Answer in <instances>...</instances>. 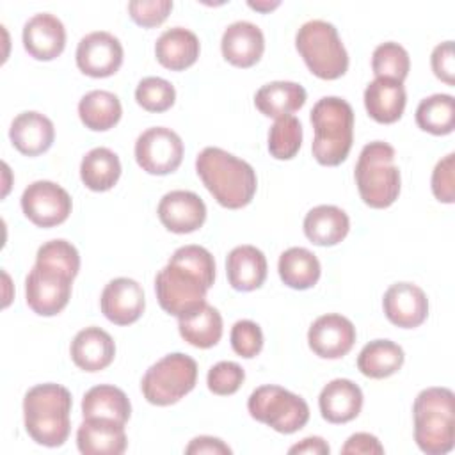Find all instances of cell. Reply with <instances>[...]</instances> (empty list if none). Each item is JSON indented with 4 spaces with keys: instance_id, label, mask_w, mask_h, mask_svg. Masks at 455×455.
Here are the masks:
<instances>
[{
    "instance_id": "7c38bea8",
    "label": "cell",
    "mask_w": 455,
    "mask_h": 455,
    "mask_svg": "<svg viewBox=\"0 0 455 455\" xmlns=\"http://www.w3.org/2000/svg\"><path fill=\"white\" fill-rule=\"evenodd\" d=\"M21 210L28 220L41 228L62 224L71 213V197L57 183L37 180L21 194Z\"/></svg>"
},
{
    "instance_id": "4316f807",
    "label": "cell",
    "mask_w": 455,
    "mask_h": 455,
    "mask_svg": "<svg viewBox=\"0 0 455 455\" xmlns=\"http://www.w3.org/2000/svg\"><path fill=\"white\" fill-rule=\"evenodd\" d=\"M178 329L181 338L197 348H210L219 343L222 336V316L208 302L178 316Z\"/></svg>"
},
{
    "instance_id": "f546056e",
    "label": "cell",
    "mask_w": 455,
    "mask_h": 455,
    "mask_svg": "<svg viewBox=\"0 0 455 455\" xmlns=\"http://www.w3.org/2000/svg\"><path fill=\"white\" fill-rule=\"evenodd\" d=\"M82 414L84 418H107L124 425L132 414V405L123 389L110 384H100L84 395Z\"/></svg>"
},
{
    "instance_id": "7402d4cb",
    "label": "cell",
    "mask_w": 455,
    "mask_h": 455,
    "mask_svg": "<svg viewBox=\"0 0 455 455\" xmlns=\"http://www.w3.org/2000/svg\"><path fill=\"white\" fill-rule=\"evenodd\" d=\"M9 137L20 153L27 156H36L44 153L52 146L55 139V128L44 114L27 110L12 119Z\"/></svg>"
},
{
    "instance_id": "7a4b0ae2",
    "label": "cell",
    "mask_w": 455,
    "mask_h": 455,
    "mask_svg": "<svg viewBox=\"0 0 455 455\" xmlns=\"http://www.w3.org/2000/svg\"><path fill=\"white\" fill-rule=\"evenodd\" d=\"M196 171L213 199L224 208H242L256 194L258 180L252 165L220 148H204L196 158Z\"/></svg>"
},
{
    "instance_id": "484cf974",
    "label": "cell",
    "mask_w": 455,
    "mask_h": 455,
    "mask_svg": "<svg viewBox=\"0 0 455 455\" xmlns=\"http://www.w3.org/2000/svg\"><path fill=\"white\" fill-rule=\"evenodd\" d=\"M199 39L185 27H172L160 34L155 44L156 60L172 71L190 68L199 57Z\"/></svg>"
},
{
    "instance_id": "8992f818",
    "label": "cell",
    "mask_w": 455,
    "mask_h": 455,
    "mask_svg": "<svg viewBox=\"0 0 455 455\" xmlns=\"http://www.w3.org/2000/svg\"><path fill=\"white\" fill-rule=\"evenodd\" d=\"M355 183L361 199L368 206H391L400 194V171L395 165V148L384 140L366 144L355 164Z\"/></svg>"
},
{
    "instance_id": "bcb514c9",
    "label": "cell",
    "mask_w": 455,
    "mask_h": 455,
    "mask_svg": "<svg viewBox=\"0 0 455 455\" xmlns=\"http://www.w3.org/2000/svg\"><path fill=\"white\" fill-rule=\"evenodd\" d=\"M185 453L188 455H194V453H212V455H229L231 453V448L217 439V437H212V435H199V437H194L190 441V444L185 448Z\"/></svg>"
},
{
    "instance_id": "e575fe53",
    "label": "cell",
    "mask_w": 455,
    "mask_h": 455,
    "mask_svg": "<svg viewBox=\"0 0 455 455\" xmlns=\"http://www.w3.org/2000/svg\"><path fill=\"white\" fill-rule=\"evenodd\" d=\"M416 123L432 135H448L455 128V100L451 94H432L419 101Z\"/></svg>"
},
{
    "instance_id": "4fadbf2b",
    "label": "cell",
    "mask_w": 455,
    "mask_h": 455,
    "mask_svg": "<svg viewBox=\"0 0 455 455\" xmlns=\"http://www.w3.org/2000/svg\"><path fill=\"white\" fill-rule=\"evenodd\" d=\"M123 64L121 41L105 30L84 36L76 46V66L82 73L103 78L114 75Z\"/></svg>"
},
{
    "instance_id": "8fae6325",
    "label": "cell",
    "mask_w": 455,
    "mask_h": 455,
    "mask_svg": "<svg viewBox=\"0 0 455 455\" xmlns=\"http://www.w3.org/2000/svg\"><path fill=\"white\" fill-rule=\"evenodd\" d=\"M73 279L55 268L34 265L25 279V297L28 307L41 316L60 313L71 297Z\"/></svg>"
},
{
    "instance_id": "277c9868",
    "label": "cell",
    "mask_w": 455,
    "mask_h": 455,
    "mask_svg": "<svg viewBox=\"0 0 455 455\" xmlns=\"http://www.w3.org/2000/svg\"><path fill=\"white\" fill-rule=\"evenodd\" d=\"M315 139L313 156L322 165H339L350 153L354 140V110L338 96H323L311 108Z\"/></svg>"
},
{
    "instance_id": "5bb4252c",
    "label": "cell",
    "mask_w": 455,
    "mask_h": 455,
    "mask_svg": "<svg viewBox=\"0 0 455 455\" xmlns=\"http://www.w3.org/2000/svg\"><path fill=\"white\" fill-rule=\"evenodd\" d=\"M309 348L323 359H339L350 352L355 343L354 323L338 313L318 316L307 331Z\"/></svg>"
},
{
    "instance_id": "b9f144b4",
    "label": "cell",
    "mask_w": 455,
    "mask_h": 455,
    "mask_svg": "<svg viewBox=\"0 0 455 455\" xmlns=\"http://www.w3.org/2000/svg\"><path fill=\"white\" fill-rule=\"evenodd\" d=\"M172 11V0H132L128 12L140 27H156Z\"/></svg>"
},
{
    "instance_id": "ffe728a7",
    "label": "cell",
    "mask_w": 455,
    "mask_h": 455,
    "mask_svg": "<svg viewBox=\"0 0 455 455\" xmlns=\"http://www.w3.org/2000/svg\"><path fill=\"white\" fill-rule=\"evenodd\" d=\"M220 50L228 62L238 68L254 66L265 50V37L258 25L251 21H235L228 25L220 39Z\"/></svg>"
},
{
    "instance_id": "1f68e13d",
    "label": "cell",
    "mask_w": 455,
    "mask_h": 455,
    "mask_svg": "<svg viewBox=\"0 0 455 455\" xmlns=\"http://www.w3.org/2000/svg\"><path fill=\"white\" fill-rule=\"evenodd\" d=\"M279 277L293 290H307L320 279V261L306 247H290L279 256Z\"/></svg>"
},
{
    "instance_id": "cb8c5ba5",
    "label": "cell",
    "mask_w": 455,
    "mask_h": 455,
    "mask_svg": "<svg viewBox=\"0 0 455 455\" xmlns=\"http://www.w3.org/2000/svg\"><path fill=\"white\" fill-rule=\"evenodd\" d=\"M405 89L402 82L391 78H375L364 89V107L371 119L382 124L395 123L405 108Z\"/></svg>"
},
{
    "instance_id": "f1b7e54d",
    "label": "cell",
    "mask_w": 455,
    "mask_h": 455,
    "mask_svg": "<svg viewBox=\"0 0 455 455\" xmlns=\"http://www.w3.org/2000/svg\"><path fill=\"white\" fill-rule=\"evenodd\" d=\"M350 229L348 215L334 204L311 208L304 217V233L316 245H336Z\"/></svg>"
},
{
    "instance_id": "e0dca14e",
    "label": "cell",
    "mask_w": 455,
    "mask_h": 455,
    "mask_svg": "<svg viewBox=\"0 0 455 455\" xmlns=\"http://www.w3.org/2000/svg\"><path fill=\"white\" fill-rule=\"evenodd\" d=\"M158 219L172 233H192L206 219L204 201L190 190H171L158 203Z\"/></svg>"
},
{
    "instance_id": "c3c4849f",
    "label": "cell",
    "mask_w": 455,
    "mask_h": 455,
    "mask_svg": "<svg viewBox=\"0 0 455 455\" xmlns=\"http://www.w3.org/2000/svg\"><path fill=\"white\" fill-rule=\"evenodd\" d=\"M279 5V2L277 0H274V2H249V7H252V9H256V11H270V9H274V7H277Z\"/></svg>"
},
{
    "instance_id": "83f0119b",
    "label": "cell",
    "mask_w": 455,
    "mask_h": 455,
    "mask_svg": "<svg viewBox=\"0 0 455 455\" xmlns=\"http://www.w3.org/2000/svg\"><path fill=\"white\" fill-rule=\"evenodd\" d=\"M306 103V89L297 82L275 80L261 85L254 96L256 108L267 117L291 116Z\"/></svg>"
},
{
    "instance_id": "3957f363",
    "label": "cell",
    "mask_w": 455,
    "mask_h": 455,
    "mask_svg": "<svg viewBox=\"0 0 455 455\" xmlns=\"http://www.w3.org/2000/svg\"><path fill=\"white\" fill-rule=\"evenodd\" d=\"M71 393L53 382L37 384L25 393L23 421L27 434L43 446H62L69 435Z\"/></svg>"
},
{
    "instance_id": "74e56055",
    "label": "cell",
    "mask_w": 455,
    "mask_h": 455,
    "mask_svg": "<svg viewBox=\"0 0 455 455\" xmlns=\"http://www.w3.org/2000/svg\"><path fill=\"white\" fill-rule=\"evenodd\" d=\"M36 263L55 268V270L69 275L71 279H75V275L78 274V268H80V254L71 242L55 238V240L43 243L37 249Z\"/></svg>"
},
{
    "instance_id": "f35d334b",
    "label": "cell",
    "mask_w": 455,
    "mask_h": 455,
    "mask_svg": "<svg viewBox=\"0 0 455 455\" xmlns=\"http://www.w3.org/2000/svg\"><path fill=\"white\" fill-rule=\"evenodd\" d=\"M137 103L148 112H164L172 107L176 100L174 85L160 76H146L135 89Z\"/></svg>"
},
{
    "instance_id": "6da1fadb",
    "label": "cell",
    "mask_w": 455,
    "mask_h": 455,
    "mask_svg": "<svg viewBox=\"0 0 455 455\" xmlns=\"http://www.w3.org/2000/svg\"><path fill=\"white\" fill-rule=\"evenodd\" d=\"M215 281V259L201 245H183L155 277L158 304L169 315L180 316L206 302V291Z\"/></svg>"
},
{
    "instance_id": "603a6c76",
    "label": "cell",
    "mask_w": 455,
    "mask_h": 455,
    "mask_svg": "<svg viewBox=\"0 0 455 455\" xmlns=\"http://www.w3.org/2000/svg\"><path fill=\"white\" fill-rule=\"evenodd\" d=\"M318 407L329 423L352 421L361 412L363 391L348 379H334L320 391Z\"/></svg>"
},
{
    "instance_id": "8d00e7d4",
    "label": "cell",
    "mask_w": 455,
    "mask_h": 455,
    "mask_svg": "<svg viewBox=\"0 0 455 455\" xmlns=\"http://www.w3.org/2000/svg\"><path fill=\"white\" fill-rule=\"evenodd\" d=\"M409 68L411 60L407 50L395 41L382 43L373 50L371 69L375 76L403 82L409 73Z\"/></svg>"
},
{
    "instance_id": "9c48e42d",
    "label": "cell",
    "mask_w": 455,
    "mask_h": 455,
    "mask_svg": "<svg viewBox=\"0 0 455 455\" xmlns=\"http://www.w3.org/2000/svg\"><path fill=\"white\" fill-rule=\"evenodd\" d=\"M249 414L281 434L300 430L309 419L306 400L281 386L267 384L256 387L247 400Z\"/></svg>"
},
{
    "instance_id": "44dd1931",
    "label": "cell",
    "mask_w": 455,
    "mask_h": 455,
    "mask_svg": "<svg viewBox=\"0 0 455 455\" xmlns=\"http://www.w3.org/2000/svg\"><path fill=\"white\" fill-rule=\"evenodd\" d=\"M73 363L84 371H100L107 368L116 355V343L112 336L96 327H85L76 332L69 347Z\"/></svg>"
},
{
    "instance_id": "7dc6e473",
    "label": "cell",
    "mask_w": 455,
    "mask_h": 455,
    "mask_svg": "<svg viewBox=\"0 0 455 455\" xmlns=\"http://www.w3.org/2000/svg\"><path fill=\"white\" fill-rule=\"evenodd\" d=\"M331 448L322 437H306L300 443L293 444L288 453H307V455H329Z\"/></svg>"
},
{
    "instance_id": "d6a6232c",
    "label": "cell",
    "mask_w": 455,
    "mask_h": 455,
    "mask_svg": "<svg viewBox=\"0 0 455 455\" xmlns=\"http://www.w3.org/2000/svg\"><path fill=\"white\" fill-rule=\"evenodd\" d=\"M121 176L119 156L108 148L91 149L80 164V178L84 185L94 192L110 190Z\"/></svg>"
},
{
    "instance_id": "ee69618b",
    "label": "cell",
    "mask_w": 455,
    "mask_h": 455,
    "mask_svg": "<svg viewBox=\"0 0 455 455\" xmlns=\"http://www.w3.org/2000/svg\"><path fill=\"white\" fill-rule=\"evenodd\" d=\"M434 75L446 82L448 85L455 84V57H453V41H444L437 44L430 57Z\"/></svg>"
},
{
    "instance_id": "5b68a950",
    "label": "cell",
    "mask_w": 455,
    "mask_h": 455,
    "mask_svg": "<svg viewBox=\"0 0 455 455\" xmlns=\"http://www.w3.org/2000/svg\"><path fill=\"white\" fill-rule=\"evenodd\" d=\"M453 391L448 387H427L419 391L412 405L414 441L427 455H444L455 444Z\"/></svg>"
},
{
    "instance_id": "d6986e66",
    "label": "cell",
    "mask_w": 455,
    "mask_h": 455,
    "mask_svg": "<svg viewBox=\"0 0 455 455\" xmlns=\"http://www.w3.org/2000/svg\"><path fill=\"white\" fill-rule=\"evenodd\" d=\"M76 446L84 455H121L126 450L124 425L107 418H84Z\"/></svg>"
},
{
    "instance_id": "836d02e7",
    "label": "cell",
    "mask_w": 455,
    "mask_h": 455,
    "mask_svg": "<svg viewBox=\"0 0 455 455\" xmlns=\"http://www.w3.org/2000/svg\"><path fill=\"white\" fill-rule=\"evenodd\" d=\"M123 108L119 98L110 91H91L82 96L78 103V116L82 123L94 132L110 130L121 119Z\"/></svg>"
},
{
    "instance_id": "4dcf8cb0",
    "label": "cell",
    "mask_w": 455,
    "mask_h": 455,
    "mask_svg": "<svg viewBox=\"0 0 455 455\" xmlns=\"http://www.w3.org/2000/svg\"><path fill=\"white\" fill-rule=\"evenodd\" d=\"M403 350L391 339H373L357 355V368L364 377L386 379L403 364Z\"/></svg>"
},
{
    "instance_id": "f6af8a7d",
    "label": "cell",
    "mask_w": 455,
    "mask_h": 455,
    "mask_svg": "<svg viewBox=\"0 0 455 455\" xmlns=\"http://www.w3.org/2000/svg\"><path fill=\"white\" fill-rule=\"evenodd\" d=\"M341 453L343 455H380L384 453V446L380 444V441L368 434V432H357V434H352L347 443L343 444L341 448Z\"/></svg>"
},
{
    "instance_id": "ba28073f",
    "label": "cell",
    "mask_w": 455,
    "mask_h": 455,
    "mask_svg": "<svg viewBox=\"0 0 455 455\" xmlns=\"http://www.w3.org/2000/svg\"><path fill=\"white\" fill-rule=\"evenodd\" d=\"M197 380V363L181 352L164 355L151 364L140 382L144 398L153 405H171L190 393Z\"/></svg>"
},
{
    "instance_id": "ac0fdd59",
    "label": "cell",
    "mask_w": 455,
    "mask_h": 455,
    "mask_svg": "<svg viewBox=\"0 0 455 455\" xmlns=\"http://www.w3.org/2000/svg\"><path fill=\"white\" fill-rule=\"evenodd\" d=\"M23 46L37 60L59 57L66 46V28L50 12H37L23 25Z\"/></svg>"
},
{
    "instance_id": "d4e9b609",
    "label": "cell",
    "mask_w": 455,
    "mask_h": 455,
    "mask_svg": "<svg viewBox=\"0 0 455 455\" xmlns=\"http://www.w3.org/2000/svg\"><path fill=\"white\" fill-rule=\"evenodd\" d=\"M226 274L235 290L252 291L267 277V258L254 245H238L226 258Z\"/></svg>"
},
{
    "instance_id": "d590c367",
    "label": "cell",
    "mask_w": 455,
    "mask_h": 455,
    "mask_svg": "<svg viewBox=\"0 0 455 455\" xmlns=\"http://www.w3.org/2000/svg\"><path fill=\"white\" fill-rule=\"evenodd\" d=\"M302 144V124L295 116L275 119L268 132V151L277 160L293 158Z\"/></svg>"
},
{
    "instance_id": "52a82bcc",
    "label": "cell",
    "mask_w": 455,
    "mask_h": 455,
    "mask_svg": "<svg viewBox=\"0 0 455 455\" xmlns=\"http://www.w3.org/2000/svg\"><path fill=\"white\" fill-rule=\"evenodd\" d=\"M295 46L313 75L323 80H336L348 68V53L332 23L309 20L297 30Z\"/></svg>"
},
{
    "instance_id": "ab89813d",
    "label": "cell",
    "mask_w": 455,
    "mask_h": 455,
    "mask_svg": "<svg viewBox=\"0 0 455 455\" xmlns=\"http://www.w3.org/2000/svg\"><path fill=\"white\" fill-rule=\"evenodd\" d=\"M243 380H245V371L235 361H220L213 364L206 375L208 389L220 396L236 393Z\"/></svg>"
},
{
    "instance_id": "2e32d148",
    "label": "cell",
    "mask_w": 455,
    "mask_h": 455,
    "mask_svg": "<svg viewBox=\"0 0 455 455\" xmlns=\"http://www.w3.org/2000/svg\"><path fill=\"white\" fill-rule=\"evenodd\" d=\"M384 313L391 323L402 329H412L425 322L428 300L425 291L412 283H395L382 299Z\"/></svg>"
},
{
    "instance_id": "7bdbcfd3",
    "label": "cell",
    "mask_w": 455,
    "mask_h": 455,
    "mask_svg": "<svg viewBox=\"0 0 455 455\" xmlns=\"http://www.w3.org/2000/svg\"><path fill=\"white\" fill-rule=\"evenodd\" d=\"M455 155L448 153L441 158L434 171H432V192L437 201L441 203H453L455 201Z\"/></svg>"
},
{
    "instance_id": "9a60e30c",
    "label": "cell",
    "mask_w": 455,
    "mask_h": 455,
    "mask_svg": "<svg viewBox=\"0 0 455 455\" xmlns=\"http://www.w3.org/2000/svg\"><path fill=\"white\" fill-rule=\"evenodd\" d=\"M100 304L107 320L116 325H130L144 313V290L135 279L117 277L103 288Z\"/></svg>"
},
{
    "instance_id": "30bf717a",
    "label": "cell",
    "mask_w": 455,
    "mask_h": 455,
    "mask_svg": "<svg viewBox=\"0 0 455 455\" xmlns=\"http://www.w3.org/2000/svg\"><path fill=\"white\" fill-rule=\"evenodd\" d=\"M135 160L149 174H169L183 160L181 137L165 126H153L135 140Z\"/></svg>"
},
{
    "instance_id": "60d3db41",
    "label": "cell",
    "mask_w": 455,
    "mask_h": 455,
    "mask_svg": "<svg viewBox=\"0 0 455 455\" xmlns=\"http://www.w3.org/2000/svg\"><path fill=\"white\" fill-rule=\"evenodd\" d=\"M231 347L233 350L245 357L251 359L258 355L263 348V332L259 325L252 320H238L231 327Z\"/></svg>"
}]
</instances>
